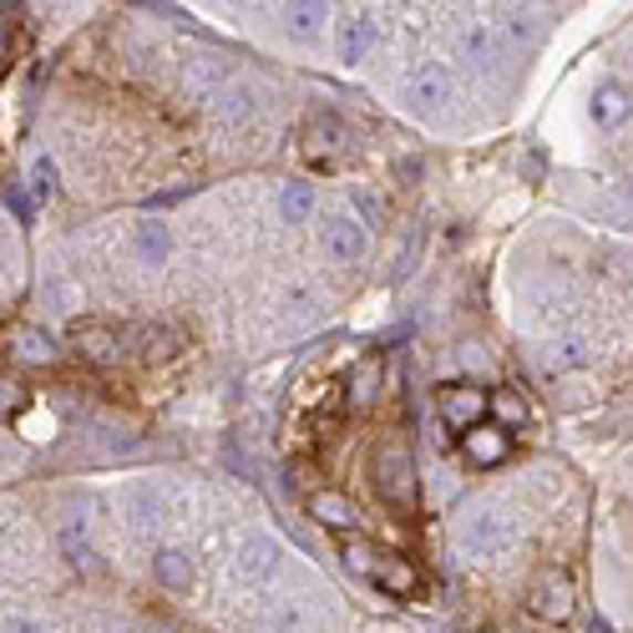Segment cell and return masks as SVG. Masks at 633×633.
I'll use <instances>...</instances> for the list:
<instances>
[{
  "mask_svg": "<svg viewBox=\"0 0 633 633\" xmlns=\"http://www.w3.org/2000/svg\"><path fill=\"white\" fill-rule=\"evenodd\" d=\"M452 72H446V61H421L416 72L406 76V86H401V102H406L416 117H436V112L452 107Z\"/></svg>",
  "mask_w": 633,
  "mask_h": 633,
  "instance_id": "6da1fadb",
  "label": "cell"
},
{
  "mask_svg": "<svg viewBox=\"0 0 633 633\" xmlns=\"http://www.w3.org/2000/svg\"><path fill=\"white\" fill-rule=\"evenodd\" d=\"M371 477L381 487V497L391 502H411L416 497V461H411V446L406 442H381L375 446V461H371Z\"/></svg>",
  "mask_w": 633,
  "mask_h": 633,
  "instance_id": "7a4b0ae2",
  "label": "cell"
},
{
  "mask_svg": "<svg viewBox=\"0 0 633 633\" xmlns=\"http://www.w3.org/2000/svg\"><path fill=\"white\" fill-rule=\"evenodd\" d=\"M314 228H320V253L330 263H360L371 249V228L350 214H324Z\"/></svg>",
  "mask_w": 633,
  "mask_h": 633,
  "instance_id": "3957f363",
  "label": "cell"
},
{
  "mask_svg": "<svg viewBox=\"0 0 633 633\" xmlns=\"http://www.w3.org/2000/svg\"><path fill=\"white\" fill-rule=\"evenodd\" d=\"M527 609L538 613L542 623H568L573 619V578L568 568H542L527 588Z\"/></svg>",
  "mask_w": 633,
  "mask_h": 633,
  "instance_id": "277c9868",
  "label": "cell"
},
{
  "mask_svg": "<svg viewBox=\"0 0 633 633\" xmlns=\"http://www.w3.org/2000/svg\"><path fill=\"white\" fill-rule=\"evenodd\" d=\"M461 548L471 552V558H497V552L512 548V522H507L502 512H471L461 522Z\"/></svg>",
  "mask_w": 633,
  "mask_h": 633,
  "instance_id": "5b68a950",
  "label": "cell"
},
{
  "mask_svg": "<svg viewBox=\"0 0 633 633\" xmlns=\"http://www.w3.org/2000/svg\"><path fill=\"white\" fill-rule=\"evenodd\" d=\"M588 117H593V127H603V132H623L633 122V92L619 82V76H603V82L588 92Z\"/></svg>",
  "mask_w": 633,
  "mask_h": 633,
  "instance_id": "8992f818",
  "label": "cell"
},
{
  "mask_svg": "<svg viewBox=\"0 0 633 633\" xmlns=\"http://www.w3.org/2000/svg\"><path fill=\"white\" fill-rule=\"evenodd\" d=\"M365 583H375L381 593H391V598H421V593H426V578L416 573V562L401 558V552H385V548H381V558H375V568H371Z\"/></svg>",
  "mask_w": 633,
  "mask_h": 633,
  "instance_id": "52a82bcc",
  "label": "cell"
},
{
  "mask_svg": "<svg viewBox=\"0 0 633 633\" xmlns=\"http://www.w3.org/2000/svg\"><path fill=\"white\" fill-rule=\"evenodd\" d=\"M456 56H461L471 72H497L507 56L502 31H491V25H461V31H456Z\"/></svg>",
  "mask_w": 633,
  "mask_h": 633,
  "instance_id": "ba28073f",
  "label": "cell"
},
{
  "mask_svg": "<svg viewBox=\"0 0 633 633\" xmlns=\"http://www.w3.org/2000/svg\"><path fill=\"white\" fill-rule=\"evenodd\" d=\"M72 350L86 365H117L127 355V335H117L112 324H72Z\"/></svg>",
  "mask_w": 633,
  "mask_h": 633,
  "instance_id": "9c48e42d",
  "label": "cell"
},
{
  "mask_svg": "<svg viewBox=\"0 0 633 633\" xmlns=\"http://www.w3.org/2000/svg\"><path fill=\"white\" fill-rule=\"evenodd\" d=\"M371 51H375V21L371 15H345L335 25V61L345 72H360Z\"/></svg>",
  "mask_w": 633,
  "mask_h": 633,
  "instance_id": "30bf717a",
  "label": "cell"
},
{
  "mask_svg": "<svg viewBox=\"0 0 633 633\" xmlns=\"http://www.w3.org/2000/svg\"><path fill=\"white\" fill-rule=\"evenodd\" d=\"M6 350H11L21 365H37V371H51L61 360V345L41 330V324H11V335H6Z\"/></svg>",
  "mask_w": 633,
  "mask_h": 633,
  "instance_id": "8fae6325",
  "label": "cell"
},
{
  "mask_svg": "<svg viewBox=\"0 0 633 633\" xmlns=\"http://www.w3.org/2000/svg\"><path fill=\"white\" fill-rule=\"evenodd\" d=\"M436 406H442V421L452 430H471V426H481V416H487V395H481L477 385H446Z\"/></svg>",
  "mask_w": 633,
  "mask_h": 633,
  "instance_id": "7c38bea8",
  "label": "cell"
},
{
  "mask_svg": "<svg viewBox=\"0 0 633 633\" xmlns=\"http://www.w3.org/2000/svg\"><path fill=\"white\" fill-rule=\"evenodd\" d=\"M461 452H466V461L497 466V461H507V452H512V436H507L497 421H491V426H471V430H461Z\"/></svg>",
  "mask_w": 633,
  "mask_h": 633,
  "instance_id": "4fadbf2b",
  "label": "cell"
},
{
  "mask_svg": "<svg viewBox=\"0 0 633 633\" xmlns=\"http://www.w3.org/2000/svg\"><path fill=\"white\" fill-rule=\"evenodd\" d=\"M299 147H304V153H345L350 132L335 112H314V117L304 122V132H299Z\"/></svg>",
  "mask_w": 633,
  "mask_h": 633,
  "instance_id": "5bb4252c",
  "label": "cell"
},
{
  "mask_svg": "<svg viewBox=\"0 0 633 633\" xmlns=\"http://www.w3.org/2000/svg\"><path fill=\"white\" fill-rule=\"evenodd\" d=\"M330 25V0H284V31L294 41H314Z\"/></svg>",
  "mask_w": 633,
  "mask_h": 633,
  "instance_id": "9a60e30c",
  "label": "cell"
},
{
  "mask_svg": "<svg viewBox=\"0 0 633 633\" xmlns=\"http://www.w3.org/2000/svg\"><path fill=\"white\" fill-rule=\"evenodd\" d=\"M274 568H279V542L274 538H263V532L243 538V548H239V578L263 583V578H274Z\"/></svg>",
  "mask_w": 633,
  "mask_h": 633,
  "instance_id": "2e32d148",
  "label": "cell"
},
{
  "mask_svg": "<svg viewBox=\"0 0 633 633\" xmlns=\"http://www.w3.org/2000/svg\"><path fill=\"white\" fill-rule=\"evenodd\" d=\"M310 517L320 527H335V532H350V527L360 522L355 502H350L345 491H314V497H310Z\"/></svg>",
  "mask_w": 633,
  "mask_h": 633,
  "instance_id": "e0dca14e",
  "label": "cell"
},
{
  "mask_svg": "<svg viewBox=\"0 0 633 633\" xmlns=\"http://www.w3.org/2000/svg\"><path fill=\"white\" fill-rule=\"evenodd\" d=\"M127 345H137V355H147V360H168L183 340H178V330H168V324H137Z\"/></svg>",
  "mask_w": 633,
  "mask_h": 633,
  "instance_id": "ac0fdd59",
  "label": "cell"
},
{
  "mask_svg": "<svg viewBox=\"0 0 633 633\" xmlns=\"http://www.w3.org/2000/svg\"><path fill=\"white\" fill-rule=\"evenodd\" d=\"M132 249H137V259L147 263V269H163V259L173 253V239L163 224H143L137 234H132Z\"/></svg>",
  "mask_w": 633,
  "mask_h": 633,
  "instance_id": "d6986e66",
  "label": "cell"
},
{
  "mask_svg": "<svg viewBox=\"0 0 633 633\" xmlns=\"http://www.w3.org/2000/svg\"><path fill=\"white\" fill-rule=\"evenodd\" d=\"M381 381H385V365L381 360H360L355 371H350V406H371L375 395H381Z\"/></svg>",
  "mask_w": 633,
  "mask_h": 633,
  "instance_id": "ffe728a7",
  "label": "cell"
},
{
  "mask_svg": "<svg viewBox=\"0 0 633 633\" xmlns=\"http://www.w3.org/2000/svg\"><path fill=\"white\" fill-rule=\"evenodd\" d=\"M253 107H259V96H253V86H243V82H228L224 92H218V102H214V112L224 122H249Z\"/></svg>",
  "mask_w": 633,
  "mask_h": 633,
  "instance_id": "44dd1931",
  "label": "cell"
},
{
  "mask_svg": "<svg viewBox=\"0 0 633 633\" xmlns=\"http://www.w3.org/2000/svg\"><path fill=\"white\" fill-rule=\"evenodd\" d=\"M314 204H320V198H314V188L310 183H284V188H279V214H284V224H304V218H314Z\"/></svg>",
  "mask_w": 633,
  "mask_h": 633,
  "instance_id": "7402d4cb",
  "label": "cell"
},
{
  "mask_svg": "<svg viewBox=\"0 0 633 633\" xmlns=\"http://www.w3.org/2000/svg\"><path fill=\"white\" fill-rule=\"evenodd\" d=\"M157 583L173 588V593H183V588L193 583V562L183 558L178 548H163V552H157Z\"/></svg>",
  "mask_w": 633,
  "mask_h": 633,
  "instance_id": "603a6c76",
  "label": "cell"
},
{
  "mask_svg": "<svg viewBox=\"0 0 633 633\" xmlns=\"http://www.w3.org/2000/svg\"><path fill=\"white\" fill-rule=\"evenodd\" d=\"M487 411L497 416V426H502V430L527 426V416H532V411H527V401H522L517 391H497V395H487Z\"/></svg>",
  "mask_w": 633,
  "mask_h": 633,
  "instance_id": "cb8c5ba5",
  "label": "cell"
},
{
  "mask_svg": "<svg viewBox=\"0 0 633 633\" xmlns=\"http://www.w3.org/2000/svg\"><path fill=\"white\" fill-rule=\"evenodd\" d=\"M507 41H512V46H532V41H538V21L522 15V11H512L507 15Z\"/></svg>",
  "mask_w": 633,
  "mask_h": 633,
  "instance_id": "d4e9b609",
  "label": "cell"
},
{
  "mask_svg": "<svg viewBox=\"0 0 633 633\" xmlns=\"http://www.w3.org/2000/svg\"><path fill=\"white\" fill-rule=\"evenodd\" d=\"M31 188H37V198H51V193H56V163H51V157H37V168H31Z\"/></svg>",
  "mask_w": 633,
  "mask_h": 633,
  "instance_id": "484cf974",
  "label": "cell"
},
{
  "mask_svg": "<svg viewBox=\"0 0 633 633\" xmlns=\"http://www.w3.org/2000/svg\"><path fill=\"white\" fill-rule=\"evenodd\" d=\"M25 401V391H21V381H11V375H0V416H11L15 406Z\"/></svg>",
  "mask_w": 633,
  "mask_h": 633,
  "instance_id": "4316f807",
  "label": "cell"
},
{
  "mask_svg": "<svg viewBox=\"0 0 633 633\" xmlns=\"http://www.w3.org/2000/svg\"><path fill=\"white\" fill-rule=\"evenodd\" d=\"M0 633H46V629H41L37 619H6L0 623Z\"/></svg>",
  "mask_w": 633,
  "mask_h": 633,
  "instance_id": "83f0119b",
  "label": "cell"
},
{
  "mask_svg": "<svg viewBox=\"0 0 633 633\" xmlns=\"http://www.w3.org/2000/svg\"><path fill=\"white\" fill-rule=\"evenodd\" d=\"M461 365H466V371H481V365H487L481 345H461Z\"/></svg>",
  "mask_w": 633,
  "mask_h": 633,
  "instance_id": "f1b7e54d",
  "label": "cell"
},
{
  "mask_svg": "<svg viewBox=\"0 0 633 633\" xmlns=\"http://www.w3.org/2000/svg\"><path fill=\"white\" fill-rule=\"evenodd\" d=\"M6 56H11V37H6V25H0V66H6Z\"/></svg>",
  "mask_w": 633,
  "mask_h": 633,
  "instance_id": "f546056e",
  "label": "cell"
}]
</instances>
